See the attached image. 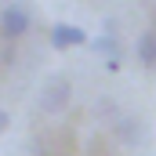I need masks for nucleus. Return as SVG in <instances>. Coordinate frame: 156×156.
<instances>
[{
  "mask_svg": "<svg viewBox=\"0 0 156 156\" xmlns=\"http://www.w3.org/2000/svg\"><path fill=\"white\" fill-rule=\"evenodd\" d=\"M69 98H73L69 76H47L44 87H40V94H37V105L47 113V116H58V113L69 109Z\"/></svg>",
  "mask_w": 156,
  "mask_h": 156,
  "instance_id": "f257e3e1",
  "label": "nucleus"
},
{
  "mask_svg": "<svg viewBox=\"0 0 156 156\" xmlns=\"http://www.w3.org/2000/svg\"><path fill=\"white\" fill-rule=\"evenodd\" d=\"M29 26H33L29 7H22V4H7V7L0 11V33H4V40L26 37V33H29Z\"/></svg>",
  "mask_w": 156,
  "mask_h": 156,
  "instance_id": "f03ea898",
  "label": "nucleus"
},
{
  "mask_svg": "<svg viewBox=\"0 0 156 156\" xmlns=\"http://www.w3.org/2000/svg\"><path fill=\"white\" fill-rule=\"evenodd\" d=\"M113 134H116V142H120V145H127V149H138V145H145V138H149V127H145L138 116H116V120H113Z\"/></svg>",
  "mask_w": 156,
  "mask_h": 156,
  "instance_id": "7ed1b4c3",
  "label": "nucleus"
},
{
  "mask_svg": "<svg viewBox=\"0 0 156 156\" xmlns=\"http://www.w3.org/2000/svg\"><path fill=\"white\" fill-rule=\"evenodd\" d=\"M51 44H55L58 51H69V47L87 44V33H83L80 26H69V22H55V29H51Z\"/></svg>",
  "mask_w": 156,
  "mask_h": 156,
  "instance_id": "20e7f679",
  "label": "nucleus"
},
{
  "mask_svg": "<svg viewBox=\"0 0 156 156\" xmlns=\"http://www.w3.org/2000/svg\"><path fill=\"white\" fill-rule=\"evenodd\" d=\"M87 47H91L94 55H102L105 62H120V40L113 37V33H102V37L87 40Z\"/></svg>",
  "mask_w": 156,
  "mask_h": 156,
  "instance_id": "39448f33",
  "label": "nucleus"
},
{
  "mask_svg": "<svg viewBox=\"0 0 156 156\" xmlns=\"http://www.w3.org/2000/svg\"><path fill=\"white\" fill-rule=\"evenodd\" d=\"M134 55H138V62H142V66H156V29H145V33L138 37Z\"/></svg>",
  "mask_w": 156,
  "mask_h": 156,
  "instance_id": "423d86ee",
  "label": "nucleus"
},
{
  "mask_svg": "<svg viewBox=\"0 0 156 156\" xmlns=\"http://www.w3.org/2000/svg\"><path fill=\"white\" fill-rule=\"evenodd\" d=\"M7 127H11V116H7V113H4V109H0V134H4V131H7Z\"/></svg>",
  "mask_w": 156,
  "mask_h": 156,
  "instance_id": "0eeeda50",
  "label": "nucleus"
}]
</instances>
